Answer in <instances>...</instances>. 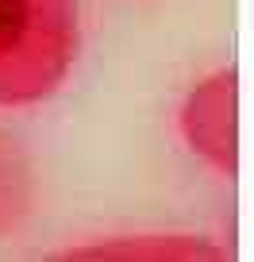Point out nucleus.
<instances>
[{
	"label": "nucleus",
	"instance_id": "f257e3e1",
	"mask_svg": "<svg viewBox=\"0 0 254 262\" xmlns=\"http://www.w3.org/2000/svg\"><path fill=\"white\" fill-rule=\"evenodd\" d=\"M77 42V0H0V108L54 97Z\"/></svg>",
	"mask_w": 254,
	"mask_h": 262
},
{
	"label": "nucleus",
	"instance_id": "f03ea898",
	"mask_svg": "<svg viewBox=\"0 0 254 262\" xmlns=\"http://www.w3.org/2000/svg\"><path fill=\"white\" fill-rule=\"evenodd\" d=\"M239 85L235 70H216L181 104V135L212 170L235 178L239 170Z\"/></svg>",
	"mask_w": 254,
	"mask_h": 262
},
{
	"label": "nucleus",
	"instance_id": "7ed1b4c3",
	"mask_svg": "<svg viewBox=\"0 0 254 262\" xmlns=\"http://www.w3.org/2000/svg\"><path fill=\"white\" fill-rule=\"evenodd\" d=\"M227 251L200 235H116L93 247H74L70 258H223Z\"/></svg>",
	"mask_w": 254,
	"mask_h": 262
},
{
	"label": "nucleus",
	"instance_id": "20e7f679",
	"mask_svg": "<svg viewBox=\"0 0 254 262\" xmlns=\"http://www.w3.org/2000/svg\"><path fill=\"white\" fill-rule=\"evenodd\" d=\"M35 212V166L24 143L0 131V239L24 228Z\"/></svg>",
	"mask_w": 254,
	"mask_h": 262
}]
</instances>
